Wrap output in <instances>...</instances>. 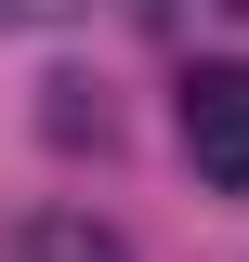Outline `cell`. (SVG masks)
<instances>
[{
    "mask_svg": "<svg viewBox=\"0 0 249 262\" xmlns=\"http://www.w3.org/2000/svg\"><path fill=\"white\" fill-rule=\"evenodd\" d=\"M184 158L223 196H249V66H197L184 79Z\"/></svg>",
    "mask_w": 249,
    "mask_h": 262,
    "instance_id": "6da1fadb",
    "label": "cell"
},
{
    "mask_svg": "<svg viewBox=\"0 0 249 262\" xmlns=\"http://www.w3.org/2000/svg\"><path fill=\"white\" fill-rule=\"evenodd\" d=\"M223 13H249V0H223Z\"/></svg>",
    "mask_w": 249,
    "mask_h": 262,
    "instance_id": "277c9868",
    "label": "cell"
},
{
    "mask_svg": "<svg viewBox=\"0 0 249 262\" xmlns=\"http://www.w3.org/2000/svg\"><path fill=\"white\" fill-rule=\"evenodd\" d=\"M27 13H66V0H0V27H27Z\"/></svg>",
    "mask_w": 249,
    "mask_h": 262,
    "instance_id": "3957f363",
    "label": "cell"
},
{
    "mask_svg": "<svg viewBox=\"0 0 249 262\" xmlns=\"http://www.w3.org/2000/svg\"><path fill=\"white\" fill-rule=\"evenodd\" d=\"M0 262H131V249H118V236L92 223V210H27Z\"/></svg>",
    "mask_w": 249,
    "mask_h": 262,
    "instance_id": "7a4b0ae2",
    "label": "cell"
}]
</instances>
